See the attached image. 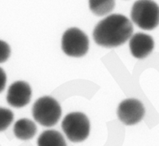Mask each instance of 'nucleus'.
<instances>
[{
  "label": "nucleus",
  "mask_w": 159,
  "mask_h": 146,
  "mask_svg": "<svg viewBox=\"0 0 159 146\" xmlns=\"http://www.w3.org/2000/svg\"><path fill=\"white\" fill-rule=\"evenodd\" d=\"M62 50L66 56L80 58L85 56L89 50V39L83 31L71 27L64 32L61 41Z\"/></svg>",
  "instance_id": "39448f33"
},
{
  "label": "nucleus",
  "mask_w": 159,
  "mask_h": 146,
  "mask_svg": "<svg viewBox=\"0 0 159 146\" xmlns=\"http://www.w3.org/2000/svg\"><path fill=\"white\" fill-rule=\"evenodd\" d=\"M34 120L46 127L55 126L62 116V108L58 101L51 96H43L37 99L32 107Z\"/></svg>",
  "instance_id": "f03ea898"
},
{
  "label": "nucleus",
  "mask_w": 159,
  "mask_h": 146,
  "mask_svg": "<svg viewBox=\"0 0 159 146\" xmlns=\"http://www.w3.org/2000/svg\"><path fill=\"white\" fill-rule=\"evenodd\" d=\"M14 119V114L10 110L0 107V132L7 130Z\"/></svg>",
  "instance_id": "f8f14e48"
},
{
  "label": "nucleus",
  "mask_w": 159,
  "mask_h": 146,
  "mask_svg": "<svg viewBox=\"0 0 159 146\" xmlns=\"http://www.w3.org/2000/svg\"><path fill=\"white\" fill-rule=\"evenodd\" d=\"M116 5L115 0H89V8L96 16L109 14Z\"/></svg>",
  "instance_id": "9b49d317"
},
{
  "label": "nucleus",
  "mask_w": 159,
  "mask_h": 146,
  "mask_svg": "<svg viewBox=\"0 0 159 146\" xmlns=\"http://www.w3.org/2000/svg\"><path fill=\"white\" fill-rule=\"evenodd\" d=\"M13 133L16 138L22 141L30 140L37 133V126L34 121L27 118L20 119L15 123Z\"/></svg>",
  "instance_id": "1a4fd4ad"
},
{
  "label": "nucleus",
  "mask_w": 159,
  "mask_h": 146,
  "mask_svg": "<svg viewBox=\"0 0 159 146\" xmlns=\"http://www.w3.org/2000/svg\"><path fill=\"white\" fill-rule=\"evenodd\" d=\"M31 96L32 89L30 84L24 81H17L9 87L7 101L14 108H22L28 105Z\"/></svg>",
  "instance_id": "0eeeda50"
},
{
  "label": "nucleus",
  "mask_w": 159,
  "mask_h": 146,
  "mask_svg": "<svg viewBox=\"0 0 159 146\" xmlns=\"http://www.w3.org/2000/svg\"><path fill=\"white\" fill-rule=\"evenodd\" d=\"M134 26L126 16L111 14L98 23L93 31L94 42L104 48H116L125 44L133 35Z\"/></svg>",
  "instance_id": "f257e3e1"
},
{
  "label": "nucleus",
  "mask_w": 159,
  "mask_h": 146,
  "mask_svg": "<svg viewBox=\"0 0 159 146\" xmlns=\"http://www.w3.org/2000/svg\"><path fill=\"white\" fill-rule=\"evenodd\" d=\"M38 146H67L65 138L60 132L47 130L42 132L38 138Z\"/></svg>",
  "instance_id": "9d476101"
},
{
  "label": "nucleus",
  "mask_w": 159,
  "mask_h": 146,
  "mask_svg": "<svg viewBox=\"0 0 159 146\" xmlns=\"http://www.w3.org/2000/svg\"><path fill=\"white\" fill-rule=\"evenodd\" d=\"M7 73L4 71L3 69L0 67V93L5 89L6 84H7Z\"/></svg>",
  "instance_id": "4468645a"
},
{
  "label": "nucleus",
  "mask_w": 159,
  "mask_h": 146,
  "mask_svg": "<svg viewBox=\"0 0 159 146\" xmlns=\"http://www.w3.org/2000/svg\"><path fill=\"white\" fill-rule=\"evenodd\" d=\"M117 116L123 124L133 126L143 120L145 108L143 103L137 99H126L122 101L117 108Z\"/></svg>",
  "instance_id": "423d86ee"
},
{
  "label": "nucleus",
  "mask_w": 159,
  "mask_h": 146,
  "mask_svg": "<svg viewBox=\"0 0 159 146\" xmlns=\"http://www.w3.org/2000/svg\"><path fill=\"white\" fill-rule=\"evenodd\" d=\"M64 134L72 142H81L89 136L91 124L88 116L80 112H73L64 117L62 121Z\"/></svg>",
  "instance_id": "20e7f679"
},
{
  "label": "nucleus",
  "mask_w": 159,
  "mask_h": 146,
  "mask_svg": "<svg viewBox=\"0 0 159 146\" xmlns=\"http://www.w3.org/2000/svg\"><path fill=\"white\" fill-rule=\"evenodd\" d=\"M131 20L143 30H154L159 24L158 5L153 0H137L131 10Z\"/></svg>",
  "instance_id": "7ed1b4c3"
},
{
  "label": "nucleus",
  "mask_w": 159,
  "mask_h": 146,
  "mask_svg": "<svg viewBox=\"0 0 159 146\" xmlns=\"http://www.w3.org/2000/svg\"><path fill=\"white\" fill-rule=\"evenodd\" d=\"M11 54V49L6 41L0 40V64L8 60Z\"/></svg>",
  "instance_id": "ddd939ff"
},
{
  "label": "nucleus",
  "mask_w": 159,
  "mask_h": 146,
  "mask_svg": "<svg viewBox=\"0 0 159 146\" xmlns=\"http://www.w3.org/2000/svg\"><path fill=\"white\" fill-rule=\"evenodd\" d=\"M129 48L134 58L143 59L148 57L154 49V41L152 37L144 33H136L129 40Z\"/></svg>",
  "instance_id": "6e6552de"
}]
</instances>
